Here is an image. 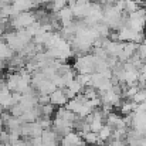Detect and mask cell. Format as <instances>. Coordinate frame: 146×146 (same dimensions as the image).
<instances>
[{"label":"cell","mask_w":146,"mask_h":146,"mask_svg":"<svg viewBox=\"0 0 146 146\" xmlns=\"http://www.w3.org/2000/svg\"><path fill=\"white\" fill-rule=\"evenodd\" d=\"M36 21H37V19H36L34 11H23V13H20L17 17L11 19L9 24H10V29H11V30L17 31V30H23V29L30 27V26L34 24Z\"/></svg>","instance_id":"6da1fadb"},{"label":"cell","mask_w":146,"mask_h":146,"mask_svg":"<svg viewBox=\"0 0 146 146\" xmlns=\"http://www.w3.org/2000/svg\"><path fill=\"white\" fill-rule=\"evenodd\" d=\"M68 97H67V94H65V91L64 90H60V88H57L51 95H50V104H52V105H57V106H62V105H67L68 104Z\"/></svg>","instance_id":"7a4b0ae2"},{"label":"cell","mask_w":146,"mask_h":146,"mask_svg":"<svg viewBox=\"0 0 146 146\" xmlns=\"http://www.w3.org/2000/svg\"><path fill=\"white\" fill-rule=\"evenodd\" d=\"M13 6L20 11H31V9L36 7V4L31 1V0H13Z\"/></svg>","instance_id":"3957f363"},{"label":"cell","mask_w":146,"mask_h":146,"mask_svg":"<svg viewBox=\"0 0 146 146\" xmlns=\"http://www.w3.org/2000/svg\"><path fill=\"white\" fill-rule=\"evenodd\" d=\"M112 136H113V129L108 125H104L101 128V131L98 132V138H99L101 142H108Z\"/></svg>","instance_id":"277c9868"},{"label":"cell","mask_w":146,"mask_h":146,"mask_svg":"<svg viewBox=\"0 0 146 146\" xmlns=\"http://www.w3.org/2000/svg\"><path fill=\"white\" fill-rule=\"evenodd\" d=\"M82 139L87 145H91V146H95L98 143H101L99 138H98V133L95 132H87L85 135H82Z\"/></svg>","instance_id":"5b68a950"},{"label":"cell","mask_w":146,"mask_h":146,"mask_svg":"<svg viewBox=\"0 0 146 146\" xmlns=\"http://www.w3.org/2000/svg\"><path fill=\"white\" fill-rule=\"evenodd\" d=\"M106 146H126L125 142L122 139H116V138H111L108 142H106Z\"/></svg>","instance_id":"8992f818"},{"label":"cell","mask_w":146,"mask_h":146,"mask_svg":"<svg viewBox=\"0 0 146 146\" xmlns=\"http://www.w3.org/2000/svg\"><path fill=\"white\" fill-rule=\"evenodd\" d=\"M4 68V60H0V71Z\"/></svg>","instance_id":"52a82bcc"},{"label":"cell","mask_w":146,"mask_h":146,"mask_svg":"<svg viewBox=\"0 0 146 146\" xmlns=\"http://www.w3.org/2000/svg\"><path fill=\"white\" fill-rule=\"evenodd\" d=\"M95 146H105V145H102V143H98V145H95Z\"/></svg>","instance_id":"ba28073f"}]
</instances>
